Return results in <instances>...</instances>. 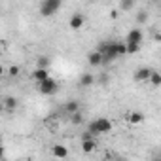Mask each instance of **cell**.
<instances>
[{
    "mask_svg": "<svg viewBox=\"0 0 161 161\" xmlns=\"http://www.w3.org/2000/svg\"><path fill=\"white\" fill-rule=\"evenodd\" d=\"M136 21H138V23H146V21H148V14H146V12H138Z\"/></svg>",
    "mask_w": 161,
    "mask_h": 161,
    "instance_id": "22",
    "label": "cell"
},
{
    "mask_svg": "<svg viewBox=\"0 0 161 161\" xmlns=\"http://www.w3.org/2000/svg\"><path fill=\"white\" fill-rule=\"evenodd\" d=\"M116 53H118V57L127 55V51H125V42H116Z\"/></svg>",
    "mask_w": 161,
    "mask_h": 161,
    "instance_id": "21",
    "label": "cell"
},
{
    "mask_svg": "<svg viewBox=\"0 0 161 161\" xmlns=\"http://www.w3.org/2000/svg\"><path fill=\"white\" fill-rule=\"evenodd\" d=\"M150 74H152V68H150V66H140V68L135 72L133 78H135V82L140 84V82H148V80H150Z\"/></svg>",
    "mask_w": 161,
    "mask_h": 161,
    "instance_id": "6",
    "label": "cell"
},
{
    "mask_svg": "<svg viewBox=\"0 0 161 161\" xmlns=\"http://www.w3.org/2000/svg\"><path fill=\"white\" fill-rule=\"evenodd\" d=\"M51 153H53V157H57V159H66V157H68V148L63 146V144H53V146H51Z\"/></svg>",
    "mask_w": 161,
    "mask_h": 161,
    "instance_id": "8",
    "label": "cell"
},
{
    "mask_svg": "<svg viewBox=\"0 0 161 161\" xmlns=\"http://www.w3.org/2000/svg\"><path fill=\"white\" fill-rule=\"evenodd\" d=\"M36 87H38V93H40V95H44V97H49V95H55V93H57V89H59V84H57V80H53V78H47L46 82H40V84H36Z\"/></svg>",
    "mask_w": 161,
    "mask_h": 161,
    "instance_id": "4",
    "label": "cell"
},
{
    "mask_svg": "<svg viewBox=\"0 0 161 161\" xmlns=\"http://www.w3.org/2000/svg\"><path fill=\"white\" fill-rule=\"evenodd\" d=\"M68 25H70L72 31H80V29L86 25V15L84 14H74L70 17V21H68Z\"/></svg>",
    "mask_w": 161,
    "mask_h": 161,
    "instance_id": "5",
    "label": "cell"
},
{
    "mask_svg": "<svg viewBox=\"0 0 161 161\" xmlns=\"http://www.w3.org/2000/svg\"><path fill=\"white\" fill-rule=\"evenodd\" d=\"M125 51H127L129 55H133V53H136V51H140V44H133V42H125Z\"/></svg>",
    "mask_w": 161,
    "mask_h": 161,
    "instance_id": "19",
    "label": "cell"
},
{
    "mask_svg": "<svg viewBox=\"0 0 161 161\" xmlns=\"http://www.w3.org/2000/svg\"><path fill=\"white\" fill-rule=\"evenodd\" d=\"M95 84V76L93 74H82V76H80V86H82V87H89V86H93Z\"/></svg>",
    "mask_w": 161,
    "mask_h": 161,
    "instance_id": "11",
    "label": "cell"
},
{
    "mask_svg": "<svg viewBox=\"0 0 161 161\" xmlns=\"http://www.w3.org/2000/svg\"><path fill=\"white\" fill-rule=\"evenodd\" d=\"M10 76H12V78L19 76V66H10Z\"/></svg>",
    "mask_w": 161,
    "mask_h": 161,
    "instance_id": "23",
    "label": "cell"
},
{
    "mask_svg": "<svg viewBox=\"0 0 161 161\" xmlns=\"http://www.w3.org/2000/svg\"><path fill=\"white\" fill-rule=\"evenodd\" d=\"M49 57L47 55H38V59H36V68H46L47 70V66H49Z\"/></svg>",
    "mask_w": 161,
    "mask_h": 161,
    "instance_id": "16",
    "label": "cell"
},
{
    "mask_svg": "<svg viewBox=\"0 0 161 161\" xmlns=\"http://www.w3.org/2000/svg\"><path fill=\"white\" fill-rule=\"evenodd\" d=\"M2 78H4V66L0 64V80H2Z\"/></svg>",
    "mask_w": 161,
    "mask_h": 161,
    "instance_id": "27",
    "label": "cell"
},
{
    "mask_svg": "<svg viewBox=\"0 0 161 161\" xmlns=\"http://www.w3.org/2000/svg\"><path fill=\"white\" fill-rule=\"evenodd\" d=\"M127 121H129L131 125H140V123L144 121V114H142V112L133 110V112H129V114H127Z\"/></svg>",
    "mask_w": 161,
    "mask_h": 161,
    "instance_id": "10",
    "label": "cell"
},
{
    "mask_svg": "<svg viewBox=\"0 0 161 161\" xmlns=\"http://www.w3.org/2000/svg\"><path fill=\"white\" fill-rule=\"evenodd\" d=\"M70 123H72V125H82V123H84L82 112H74V114H70Z\"/></svg>",
    "mask_w": 161,
    "mask_h": 161,
    "instance_id": "18",
    "label": "cell"
},
{
    "mask_svg": "<svg viewBox=\"0 0 161 161\" xmlns=\"http://www.w3.org/2000/svg\"><path fill=\"white\" fill-rule=\"evenodd\" d=\"M4 152H6V150H4V146L0 144V161H4Z\"/></svg>",
    "mask_w": 161,
    "mask_h": 161,
    "instance_id": "25",
    "label": "cell"
},
{
    "mask_svg": "<svg viewBox=\"0 0 161 161\" xmlns=\"http://www.w3.org/2000/svg\"><path fill=\"white\" fill-rule=\"evenodd\" d=\"M148 82L153 86V87H159L161 86V74L157 72V70H152V74H150V80Z\"/></svg>",
    "mask_w": 161,
    "mask_h": 161,
    "instance_id": "15",
    "label": "cell"
},
{
    "mask_svg": "<svg viewBox=\"0 0 161 161\" xmlns=\"http://www.w3.org/2000/svg\"><path fill=\"white\" fill-rule=\"evenodd\" d=\"M17 106H19V101H17L15 97H6V99H4V110L14 112Z\"/></svg>",
    "mask_w": 161,
    "mask_h": 161,
    "instance_id": "13",
    "label": "cell"
},
{
    "mask_svg": "<svg viewBox=\"0 0 161 161\" xmlns=\"http://www.w3.org/2000/svg\"><path fill=\"white\" fill-rule=\"evenodd\" d=\"M110 17H112V19H118V12H116V10H112V12H110Z\"/></svg>",
    "mask_w": 161,
    "mask_h": 161,
    "instance_id": "26",
    "label": "cell"
},
{
    "mask_svg": "<svg viewBox=\"0 0 161 161\" xmlns=\"http://www.w3.org/2000/svg\"><path fill=\"white\" fill-rule=\"evenodd\" d=\"M152 161H161V159H159V157H153V159H152Z\"/></svg>",
    "mask_w": 161,
    "mask_h": 161,
    "instance_id": "29",
    "label": "cell"
},
{
    "mask_svg": "<svg viewBox=\"0 0 161 161\" xmlns=\"http://www.w3.org/2000/svg\"><path fill=\"white\" fill-rule=\"evenodd\" d=\"M142 40H144V34L140 29H131L125 38V42H133V44H142Z\"/></svg>",
    "mask_w": 161,
    "mask_h": 161,
    "instance_id": "7",
    "label": "cell"
},
{
    "mask_svg": "<svg viewBox=\"0 0 161 161\" xmlns=\"http://www.w3.org/2000/svg\"><path fill=\"white\" fill-rule=\"evenodd\" d=\"M31 76H32V80H34L36 84H40V82H46L47 78H51V76H49V72H47L46 68H34Z\"/></svg>",
    "mask_w": 161,
    "mask_h": 161,
    "instance_id": "9",
    "label": "cell"
},
{
    "mask_svg": "<svg viewBox=\"0 0 161 161\" xmlns=\"http://www.w3.org/2000/svg\"><path fill=\"white\" fill-rule=\"evenodd\" d=\"M133 8H135V0H121L119 2V10H123V12H129Z\"/></svg>",
    "mask_w": 161,
    "mask_h": 161,
    "instance_id": "20",
    "label": "cell"
},
{
    "mask_svg": "<svg viewBox=\"0 0 161 161\" xmlns=\"http://www.w3.org/2000/svg\"><path fill=\"white\" fill-rule=\"evenodd\" d=\"M110 131H112V121L108 118H97V119L89 121V125H87V133L91 136L104 135V133H110Z\"/></svg>",
    "mask_w": 161,
    "mask_h": 161,
    "instance_id": "2",
    "label": "cell"
},
{
    "mask_svg": "<svg viewBox=\"0 0 161 161\" xmlns=\"http://www.w3.org/2000/svg\"><path fill=\"white\" fill-rule=\"evenodd\" d=\"M95 51H99L101 57H103V63H101V64H110L114 59H118V53H116V42H114V40H104V42H101V44L97 46Z\"/></svg>",
    "mask_w": 161,
    "mask_h": 161,
    "instance_id": "1",
    "label": "cell"
},
{
    "mask_svg": "<svg viewBox=\"0 0 161 161\" xmlns=\"http://www.w3.org/2000/svg\"><path fill=\"white\" fill-rule=\"evenodd\" d=\"M87 63H89L91 66H101V63H103L101 53H99V51H91V53L87 55Z\"/></svg>",
    "mask_w": 161,
    "mask_h": 161,
    "instance_id": "12",
    "label": "cell"
},
{
    "mask_svg": "<svg viewBox=\"0 0 161 161\" xmlns=\"http://www.w3.org/2000/svg\"><path fill=\"white\" fill-rule=\"evenodd\" d=\"M82 140H93V136H91L87 131H84V133H82Z\"/></svg>",
    "mask_w": 161,
    "mask_h": 161,
    "instance_id": "24",
    "label": "cell"
},
{
    "mask_svg": "<svg viewBox=\"0 0 161 161\" xmlns=\"http://www.w3.org/2000/svg\"><path fill=\"white\" fill-rule=\"evenodd\" d=\"M61 0H44V2L40 4V15L44 17H51L55 15L59 10H61Z\"/></svg>",
    "mask_w": 161,
    "mask_h": 161,
    "instance_id": "3",
    "label": "cell"
},
{
    "mask_svg": "<svg viewBox=\"0 0 161 161\" xmlns=\"http://www.w3.org/2000/svg\"><path fill=\"white\" fill-rule=\"evenodd\" d=\"M95 148H97L95 140H82V152L84 153H93Z\"/></svg>",
    "mask_w": 161,
    "mask_h": 161,
    "instance_id": "14",
    "label": "cell"
},
{
    "mask_svg": "<svg viewBox=\"0 0 161 161\" xmlns=\"http://www.w3.org/2000/svg\"><path fill=\"white\" fill-rule=\"evenodd\" d=\"M114 161H125V159H123V157H116Z\"/></svg>",
    "mask_w": 161,
    "mask_h": 161,
    "instance_id": "28",
    "label": "cell"
},
{
    "mask_svg": "<svg viewBox=\"0 0 161 161\" xmlns=\"http://www.w3.org/2000/svg\"><path fill=\"white\" fill-rule=\"evenodd\" d=\"M64 110H66L68 114H74V112H80V103H78V101H68V103L64 104Z\"/></svg>",
    "mask_w": 161,
    "mask_h": 161,
    "instance_id": "17",
    "label": "cell"
}]
</instances>
